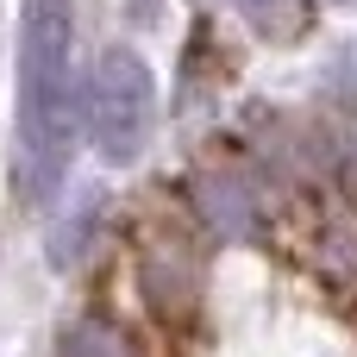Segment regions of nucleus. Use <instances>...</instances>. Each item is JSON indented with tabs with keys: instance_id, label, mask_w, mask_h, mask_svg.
<instances>
[{
	"instance_id": "f257e3e1",
	"label": "nucleus",
	"mask_w": 357,
	"mask_h": 357,
	"mask_svg": "<svg viewBox=\"0 0 357 357\" xmlns=\"http://www.w3.org/2000/svg\"><path fill=\"white\" fill-rule=\"evenodd\" d=\"M69 44H75V0H25L19 13V144L13 182L31 207H44L69 169L75 100H69Z\"/></svg>"
},
{
	"instance_id": "f03ea898",
	"label": "nucleus",
	"mask_w": 357,
	"mask_h": 357,
	"mask_svg": "<svg viewBox=\"0 0 357 357\" xmlns=\"http://www.w3.org/2000/svg\"><path fill=\"white\" fill-rule=\"evenodd\" d=\"M151 107H157V82L144 69L138 50L113 44L100 50L94 75H88V132L100 144L107 163H132L151 138Z\"/></svg>"
},
{
	"instance_id": "7ed1b4c3",
	"label": "nucleus",
	"mask_w": 357,
	"mask_h": 357,
	"mask_svg": "<svg viewBox=\"0 0 357 357\" xmlns=\"http://www.w3.org/2000/svg\"><path fill=\"white\" fill-rule=\"evenodd\" d=\"M201 207H207V220H213L226 238H245V232H251V207H245V195H238L232 182L207 176V182H201Z\"/></svg>"
},
{
	"instance_id": "20e7f679",
	"label": "nucleus",
	"mask_w": 357,
	"mask_h": 357,
	"mask_svg": "<svg viewBox=\"0 0 357 357\" xmlns=\"http://www.w3.org/2000/svg\"><path fill=\"white\" fill-rule=\"evenodd\" d=\"M238 6L264 38H301L307 25V0H238Z\"/></svg>"
}]
</instances>
